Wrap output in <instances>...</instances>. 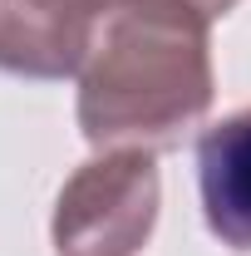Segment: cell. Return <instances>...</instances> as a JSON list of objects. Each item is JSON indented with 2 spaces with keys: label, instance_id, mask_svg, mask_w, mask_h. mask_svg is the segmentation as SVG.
<instances>
[{
  "label": "cell",
  "instance_id": "cell-1",
  "mask_svg": "<svg viewBox=\"0 0 251 256\" xmlns=\"http://www.w3.org/2000/svg\"><path fill=\"white\" fill-rule=\"evenodd\" d=\"M212 25L158 0H108L79 69V133L98 153L172 148L217 98Z\"/></svg>",
  "mask_w": 251,
  "mask_h": 256
},
{
  "label": "cell",
  "instance_id": "cell-2",
  "mask_svg": "<svg viewBox=\"0 0 251 256\" xmlns=\"http://www.w3.org/2000/svg\"><path fill=\"white\" fill-rule=\"evenodd\" d=\"M162 207V178L153 153L114 148L98 153L60 188L54 202V252L60 256H138L148 246Z\"/></svg>",
  "mask_w": 251,
  "mask_h": 256
},
{
  "label": "cell",
  "instance_id": "cell-3",
  "mask_svg": "<svg viewBox=\"0 0 251 256\" xmlns=\"http://www.w3.org/2000/svg\"><path fill=\"white\" fill-rule=\"evenodd\" d=\"M108 0H0V69L69 79L89 60Z\"/></svg>",
  "mask_w": 251,
  "mask_h": 256
},
{
  "label": "cell",
  "instance_id": "cell-4",
  "mask_svg": "<svg viewBox=\"0 0 251 256\" xmlns=\"http://www.w3.org/2000/svg\"><path fill=\"white\" fill-rule=\"evenodd\" d=\"M197 188L212 236L232 252H251V108H236L202 133Z\"/></svg>",
  "mask_w": 251,
  "mask_h": 256
},
{
  "label": "cell",
  "instance_id": "cell-5",
  "mask_svg": "<svg viewBox=\"0 0 251 256\" xmlns=\"http://www.w3.org/2000/svg\"><path fill=\"white\" fill-rule=\"evenodd\" d=\"M158 5H168V10H182V15H197V20H222L226 10H236V0H158Z\"/></svg>",
  "mask_w": 251,
  "mask_h": 256
}]
</instances>
